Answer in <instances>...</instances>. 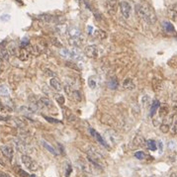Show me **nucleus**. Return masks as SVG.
I'll use <instances>...</instances> for the list:
<instances>
[{"mask_svg":"<svg viewBox=\"0 0 177 177\" xmlns=\"http://www.w3.org/2000/svg\"><path fill=\"white\" fill-rule=\"evenodd\" d=\"M30 52L28 50L27 47H21L19 50V53H18V57L20 58L21 61H27L30 57Z\"/></svg>","mask_w":177,"mask_h":177,"instance_id":"9b49d317","label":"nucleus"},{"mask_svg":"<svg viewBox=\"0 0 177 177\" xmlns=\"http://www.w3.org/2000/svg\"><path fill=\"white\" fill-rule=\"evenodd\" d=\"M82 41H83V39H81V38H69L68 42H69V44H70V46L76 48L82 44Z\"/></svg>","mask_w":177,"mask_h":177,"instance_id":"b1692460","label":"nucleus"},{"mask_svg":"<svg viewBox=\"0 0 177 177\" xmlns=\"http://www.w3.org/2000/svg\"><path fill=\"white\" fill-rule=\"evenodd\" d=\"M71 171H72V170H71V165L68 164V165H67V172H66V177H69Z\"/></svg>","mask_w":177,"mask_h":177,"instance_id":"58836bf2","label":"nucleus"},{"mask_svg":"<svg viewBox=\"0 0 177 177\" xmlns=\"http://www.w3.org/2000/svg\"><path fill=\"white\" fill-rule=\"evenodd\" d=\"M12 112V109L7 106H0V115L7 116Z\"/></svg>","mask_w":177,"mask_h":177,"instance_id":"c85d7f7f","label":"nucleus"},{"mask_svg":"<svg viewBox=\"0 0 177 177\" xmlns=\"http://www.w3.org/2000/svg\"><path fill=\"white\" fill-rule=\"evenodd\" d=\"M87 159L89 161L92 163L95 167L97 168H103L105 164H106V161L103 157V155H102L97 149L93 147H90V148L88 149L87 152Z\"/></svg>","mask_w":177,"mask_h":177,"instance_id":"f03ea898","label":"nucleus"},{"mask_svg":"<svg viewBox=\"0 0 177 177\" xmlns=\"http://www.w3.org/2000/svg\"><path fill=\"white\" fill-rule=\"evenodd\" d=\"M61 56L63 57H66V58L70 57V51L66 50V49H62V50L61 51Z\"/></svg>","mask_w":177,"mask_h":177,"instance_id":"473e14b6","label":"nucleus"},{"mask_svg":"<svg viewBox=\"0 0 177 177\" xmlns=\"http://www.w3.org/2000/svg\"><path fill=\"white\" fill-rule=\"evenodd\" d=\"M42 143H43V146H44V148H47V149H48V152H50L52 154H53V155H57V154H58L57 152L56 149L51 146V144H50L49 143H47L46 141H42Z\"/></svg>","mask_w":177,"mask_h":177,"instance_id":"393cba45","label":"nucleus"},{"mask_svg":"<svg viewBox=\"0 0 177 177\" xmlns=\"http://www.w3.org/2000/svg\"><path fill=\"white\" fill-rule=\"evenodd\" d=\"M1 71H2V69H1V68H0V73H1Z\"/></svg>","mask_w":177,"mask_h":177,"instance_id":"de8ad7c7","label":"nucleus"},{"mask_svg":"<svg viewBox=\"0 0 177 177\" xmlns=\"http://www.w3.org/2000/svg\"><path fill=\"white\" fill-rule=\"evenodd\" d=\"M70 57L73 58L74 61H81L82 60V53L74 48L73 50L70 51Z\"/></svg>","mask_w":177,"mask_h":177,"instance_id":"412c9836","label":"nucleus"},{"mask_svg":"<svg viewBox=\"0 0 177 177\" xmlns=\"http://www.w3.org/2000/svg\"><path fill=\"white\" fill-rule=\"evenodd\" d=\"M119 8L122 16L125 19H129L131 16V5L127 1H122L119 3Z\"/></svg>","mask_w":177,"mask_h":177,"instance_id":"39448f33","label":"nucleus"},{"mask_svg":"<svg viewBox=\"0 0 177 177\" xmlns=\"http://www.w3.org/2000/svg\"><path fill=\"white\" fill-rule=\"evenodd\" d=\"M21 160H22L23 164L26 166L27 169H29L31 171H35L37 169V163H36V161L31 157H29V155L23 154L22 157H21Z\"/></svg>","mask_w":177,"mask_h":177,"instance_id":"7ed1b4c3","label":"nucleus"},{"mask_svg":"<svg viewBox=\"0 0 177 177\" xmlns=\"http://www.w3.org/2000/svg\"><path fill=\"white\" fill-rule=\"evenodd\" d=\"M45 74L47 76H50L52 78H53L56 76V73L53 71H52V70H50V69H45Z\"/></svg>","mask_w":177,"mask_h":177,"instance_id":"f704fd0d","label":"nucleus"},{"mask_svg":"<svg viewBox=\"0 0 177 177\" xmlns=\"http://www.w3.org/2000/svg\"><path fill=\"white\" fill-rule=\"evenodd\" d=\"M55 98H56V100H57V102L60 105H63L64 104V102H66V99H64V97L62 95H61V94H57V95H55Z\"/></svg>","mask_w":177,"mask_h":177,"instance_id":"2f4dec72","label":"nucleus"},{"mask_svg":"<svg viewBox=\"0 0 177 177\" xmlns=\"http://www.w3.org/2000/svg\"><path fill=\"white\" fill-rule=\"evenodd\" d=\"M89 133H90V135L92 136L93 138H95L96 139H97V141H98L101 144H103L104 147H107V143L104 141L103 138H102L95 130H93V129H89Z\"/></svg>","mask_w":177,"mask_h":177,"instance_id":"f3484780","label":"nucleus"},{"mask_svg":"<svg viewBox=\"0 0 177 177\" xmlns=\"http://www.w3.org/2000/svg\"><path fill=\"white\" fill-rule=\"evenodd\" d=\"M88 84H89V86H90V88H92V89H94V88L96 87V82H95V80L93 79V77H91V78H89V81H88Z\"/></svg>","mask_w":177,"mask_h":177,"instance_id":"c9c22d12","label":"nucleus"},{"mask_svg":"<svg viewBox=\"0 0 177 177\" xmlns=\"http://www.w3.org/2000/svg\"><path fill=\"white\" fill-rule=\"evenodd\" d=\"M64 91H66V94H67L70 98H72V99H74V100H76V101H80V100H81V96H80L79 92H78L77 90L73 89L71 85L66 84V86H64Z\"/></svg>","mask_w":177,"mask_h":177,"instance_id":"423d86ee","label":"nucleus"},{"mask_svg":"<svg viewBox=\"0 0 177 177\" xmlns=\"http://www.w3.org/2000/svg\"><path fill=\"white\" fill-rule=\"evenodd\" d=\"M136 12L143 20L151 25L154 24L157 20L153 8L148 2H142L136 5Z\"/></svg>","mask_w":177,"mask_h":177,"instance_id":"f257e3e1","label":"nucleus"},{"mask_svg":"<svg viewBox=\"0 0 177 177\" xmlns=\"http://www.w3.org/2000/svg\"><path fill=\"white\" fill-rule=\"evenodd\" d=\"M38 19L40 21H43V22H46V23H50L53 20V16L50 15V14H42L38 16Z\"/></svg>","mask_w":177,"mask_h":177,"instance_id":"5701e85b","label":"nucleus"},{"mask_svg":"<svg viewBox=\"0 0 177 177\" xmlns=\"http://www.w3.org/2000/svg\"><path fill=\"white\" fill-rule=\"evenodd\" d=\"M123 87H124L125 90L132 91L136 88V85H135V83H134L132 78H126L124 80V82H123Z\"/></svg>","mask_w":177,"mask_h":177,"instance_id":"ddd939ff","label":"nucleus"},{"mask_svg":"<svg viewBox=\"0 0 177 177\" xmlns=\"http://www.w3.org/2000/svg\"><path fill=\"white\" fill-rule=\"evenodd\" d=\"M66 66H67L68 67H71V68H75V69H78V68L76 67V66H75V64H74L73 62H70V61H67V62H66Z\"/></svg>","mask_w":177,"mask_h":177,"instance_id":"ea45409f","label":"nucleus"},{"mask_svg":"<svg viewBox=\"0 0 177 177\" xmlns=\"http://www.w3.org/2000/svg\"><path fill=\"white\" fill-rule=\"evenodd\" d=\"M68 35L69 38H81L82 33L76 27H72V28L68 30Z\"/></svg>","mask_w":177,"mask_h":177,"instance_id":"4468645a","label":"nucleus"},{"mask_svg":"<svg viewBox=\"0 0 177 177\" xmlns=\"http://www.w3.org/2000/svg\"><path fill=\"white\" fill-rule=\"evenodd\" d=\"M133 143H134V146H136V147H144V144H146V141H144V138L142 136L137 135L135 138H134Z\"/></svg>","mask_w":177,"mask_h":177,"instance_id":"6ab92c4d","label":"nucleus"},{"mask_svg":"<svg viewBox=\"0 0 177 177\" xmlns=\"http://www.w3.org/2000/svg\"><path fill=\"white\" fill-rule=\"evenodd\" d=\"M50 84H51V86H52L53 89L57 90V91H58V92L62 90V85H61V81H60V80H58L57 78H56V77L51 78Z\"/></svg>","mask_w":177,"mask_h":177,"instance_id":"2eb2a0df","label":"nucleus"},{"mask_svg":"<svg viewBox=\"0 0 177 177\" xmlns=\"http://www.w3.org/2000/svg\"><path fill=\"white\" fill-rule=\"evenodd\" d=\"M84 53L90 58H97L99 57V50L96 46H87L84 49Z\"/></svg>","mask_w":177,"mask_h":177,"instance_id":"0eeeda50","label":"nucleus"},{"mask_svg":"<svg viewBox=\"0 0 177 177\" xmlns=\"http://www.w3.org/2000/svg\"><path fill=\"white\" fill-rule=\"evenodd\" d=\"M147 148L149 149V151L154 152L157 149V144L153 141V139H148L147 141Z\"/></svg>","mask_w":177,"mask_h":177,"instance_id":"a878e982","label":"nucleus"},{"mask_svg":"<svg viewBox=\"0 0 177 177\" xmlns=\"http://www.w3.org/2000/svg\"><path fill=\"white\" fill-rule=\"evenodd\" d=\"M38 104H39V106L47 107V108H52V102L47 97H41L38 102Z\"/></svg>","mask_w":177,"mask_h":177,"instance_id":"a211bd4d","label":"nucleus"},{"mask_svg":"<svg viewBox=\"0 0 177 177\" xmlns=\"http://www.w3.org/2000/svg\"><path fill=\"white\" fill-rule=\"evenodd\" d=\"M108 85H109V87L111 89H116L118 87V80L116 77H112L110 80H109V82H108Z\"/></svg>","mask_w":177,"mask_h":177,"instance_id":"7c9ffc66","label":"nucleus"},{"mask_svg":"<svg viewBox=\"0 0 177 177\" xmlns=\"http://www.w3.org/2000/svg\"><path fill=\"white\" fill-rule=\"evenodd\" d=\"M9 19H10V15H8V14H4V15L1 16V20L2 21H8Z\"/></svg>","mask_w":177,"mask_h":177,"instance_id":"a19ab883","label":"nucleus"},{"mask_svg":"<svg viewBox=\"0 0 177 177\" xmlns=\"http://www.w3.org/2000/svg\"><path fill=\"white\" fill-rule=\"evenodd\" d=\"M160 130H161V132H163V133H167L169 131V126L162 124L161 126H160Z\"/></svg>","mask_w":177,"mask_h":177,"instance_id":"e433bc0d","label":"nucleus"},{"mask_svg":"<svg viewBox=\"0 0 177 177\" xmlns=\"http://www.w3.org/2000/svg\"><path fill=\"white\" fill-rule=\"evenodd\" d=\"M81 177H82V176H81ZM83 177H85V176H83Z\"/></svg>","mask_w":177,"mask_h":177,"instance_id":"09e8293b","label":"nucleus"},{"mask_svg":"<svg viewBox=\"0 0 177 177\" xmlns=\"http://www.w3.org/2000/svg\"><path fill=\"white\" fill-rule=\"evenodd\" d=\"M169 113V107L167 104H161L159 106V116L160 117H166Z\"/></svg>","mask_w":177,"mask_h":177,"instance_id":"aec40b11","label":"nucleus"},{"mask_svg":"<svg viewBox=\"0 0 177 177\" xmlns=\"http://www.w3.org/2000/svg\"><path fill=\"white\" fill-rule=\"evenodd\" d=\"M142 103H143V107H146V108L151 107V97H149L148 95H144L142 98Z\"/></svg>","mask_w":177,"mask_h":177,"instance_id":"c756f323","label":"nucleus"},{"mask_svg":"<svg viewBox=\"0 0 177 177\" xmlns=\"http://www.w3.org/2000/svg\"><path fill=\"white\" fill-rule=\"evenodd\" d=\"M168 16L173 21H177V4L170 5L168 8Z\"/></svg>","mask_w":177,"mask_h":177,"instance_id":"dca6fc26","label":"nucleus"},{"mask_svg":"<svg viewBox=\"0 0 177 177\" xmlns=\"http://www.w3.org/2000/svg\"><path fill=\"white\" fill-rule=\"evenodd\" d=\"M0 151H1V152L4 157L8 159H11L14 155V149L12 147H10V146H6V144H5V146H1L0 147Z\"/></svg>","mask_w":177,"mask_h":177,"instance_id":"6e6552de","label":"nucleus"},{"mask_svg":"<svg viewBox=\"0 0 177 177\" xmlns=\"http://www.w3.org/2000/svg\"><path fill=\"white\" fill-rule=\"evenodd\" d=\"M157 144H158V147H159V148H160V151H162V143H161V142H158Z\"/></svg>","mask_w":177,"mask_h":177,"instance_id":"c03bdc74","label":"nucleus"},{"mask_svg":"<svg viewBox=\"0 0 177 177\" xmlns=\"http://www.w3.org/2000/svg\"><path fill=\"white\" fill-rule=\"evenodd\" d=\"M135 157L138 158V159H143V158H146V153L143 152H137L135 153Z\"/></svg>","mask_w":177,"mask_h":177,"instance_id":"72a5a7b5","label":"nucleus"},{"mask_svg":"<svg viewBox=\"0 0 177 177\" xmlns=\"http://www.w3.org/2000/svg\"><path fill=\"white\" fill-rule=\"evenodd\" d=\"M15 172L17 175H19V177H34V176H31L27 171H25L24 169H22L21 167H19V166H15Z\"/></svg>","mask_w":177,"mask_h":177,"instance_id":"4be33fe9","label":"nucleus"},{"mask_svg":"<svg viewBox=\"0 0 177 177\" xmlns=\"http://www.w3.org/2000/svg\"><path fill=\"white\" fill-rule=\"evenodd\" d=\"M169 177H177V173H171Z\"/></svg>","mask_w":177,"mask_h":177,"instance_id":"a18cd8bd","label":"nucleus"},{"mask_svg":"<svg viewBox=\"0 0 177 177\" xmlns=\"http://www.w3.org/2000/svg\"><path fill=\"white\" fill-rule=\"evenodd\" d=\"M0 177H11L6 172H0Z\"/></svg>","mask_w":177,"mask_h":177,"instance_id":"79ce46f5","label":"nucleus"},{"mask_svg":"<svg viewBox=\"0 0 177 177\" xmlns=\"http://www.w3.org/2000/svg\"><path fill=\"white\" fill-rule=\"evenodd\" d=\"M78 165H79V167L86 173H92L93 167H95V166L91 163L88 159H84V158H80L78 160Z\"/></svg>","mask_w":177,"mask_h":177,"instance_id":"20e7f679","label":"nucleus"},{"mask_svg":"<svg viewBox=\"0 0 177 177\" xmlns=\"http://www.w3.org/2000/svg\"><path fill=\"white\" fill-rule=\"evenodd\" d=\"M9 57H10V52H8V50L6 49H3L0 52V58H1V61H8L9 60Z\"/></svg>","mask_w":177,"mask_h":177,"instance_id":"cd10ccee","label":"nucleus"},{"mask_svg":"<svg viewBox=\"0 0 177 177\" xmlns=\"http://www.w3.org/2000/svg\"><path fill=\"white\" fill-rule=\"evenodd\" d=\"M0 164H3V162H2V160L0 159Z\"/></svg>","mask_w":177,"mask_h":177,"instance_id":"49530a36","label":"nucleus"},{"mask_svg":"<svg viewBox=\"0 0 177 177\" xmlns=\"http://www.w3.org/2000/svg\"><path fill=\"white\" fill-rule=\"evenodd\" d=\"M68 26L66 24H58L56 26V32L60 36H64L68 34Z\"/></svg>","mask_w":177,"mask_h":177,"instance_id":"f8f14e48","label":"nucleus"},{"mask_svg":"<svg viewBox=\"0 0 177 177\" xmlns=\"http://www.w3.org/2000/svg\"><path fill=\"white\" fill-rule=\"evenodd\" d=\"M160 106V103L158 100H153L152 103L151 105V116H153L155 114V111H157Z\"/></svg>","mask_w":177,"mask_h":177,"instance_id":"bb28decb","label":"nucleus"},{"mask_svg":"<svg viewBox=\"0 0 177 177\" xmlns=\"http://www.w3.org/2000/svg\"><path fill=\"white\" fill-rule=\"evenodd\" d=\"M45 119L47 120V121H49L50 123H61V121H58V120H56V119H53V118H50V117H47V116H45L44 117Z\"/></svg>","mask_w":177,"mask_h":177,"instance_id":"4c0bfd02","label":"nucleus"},{"mask_svg":"<svg viewBox=\"0 0 177 177\" xmlns=\"http://www.w3.org/2000/svg\"><path fill=\"white\" fill-rule=\"evenodd\" d=\"M87 31H88V33H91V32L93 31V27L92 26H88L87 27Z\"/></svg>","mask_w":177,"mask_h":177,"instance_id":"37998d69","label":"nucleus"},{"mask_svg":"<svg viewBox=\"0 0 177 177\" xmlns=\"http://www.w3.org/2000/svg\"><path fill=\"white\" fill-rule=\"evenodd\" d=\"M107 9L110 14H115L118 6H119V0H107Z\"/></svg>","mask_w":177,"mask_h":177,"instance_id":"1a4fd4ad","label":"nucleus"},{"mask_svg":"<svg viewBox=\"0 0 177 177\" xmlns=\"http://www.w3.org/2000/svg\"><path fill=\"white\" fill-rule=\"evenodd\" d=\"M162 28H163V30L166 34L172 35V36L176 35V31H175L174 26L171 24L169 21H164V22L162 23Z\"/></svg>","mask_w":177,"mask_h":177,"instance_id":"9d476101","label":"nucleus"}]
</instances>
